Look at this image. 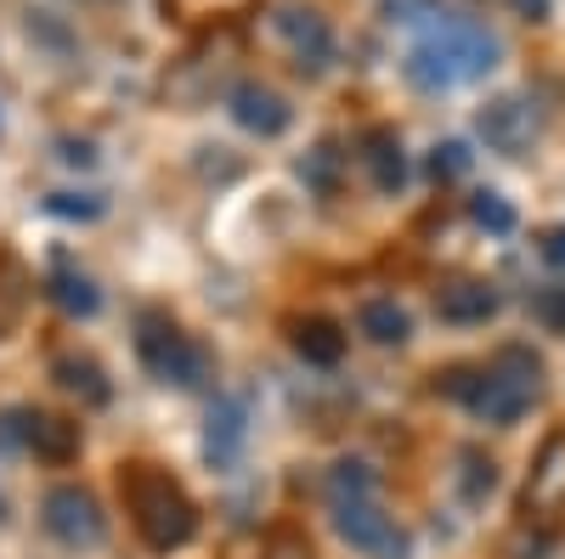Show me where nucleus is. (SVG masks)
<instances>
[{"label": "nucleus", "mask_w": 565, "mask_h": 559, "mask_svg": "<svg viewBox=\"0 0 565 559\" xmlns=\"http://www.w3.org/2000/svg\"><path fill=\"white\" fill-rule=\"evenodd\" d=\"M503 57V40L476 23V18H436L430 29H424L413 40V52H407V79L418 90H458V85H476L498 68Z\"/></svg>", "instance_id": "1"}, {"label": "nucleus", "mask_w": 565, "mask_h": 559, "mask_svg": "<svg viewBox=\"0 0 565 559\" xmlns=\"http://www.w3.org/2000/svg\"><path fill=\"white\" fill-rule=\"evenodd\" d=\"M537 390H543V362L521 345L492 356L487 367H458L447 379V396H458L481 424H498V430L521 424V418L532 412V401H537Z\"/></svg>", "instance_id": "2"}, {"label": "nucleus", "mask_w": 565, "mask_h": 559, "mask_svg": "<svg viewBox=\"0 0 565 559\" xmlns=\"http://www.w3.org/2000/svg\"><path fill=\"white\" fill-rule=\"evenodd\" d=\"M119 492H125V508H130L136 537L148 542L153 553H170V548H181V542H193L199 508H193V497L181 492V481H170L159 463H125Z\"/></svg>", "instance_id": "3"}, {"label": "nucleus", "mask_w": 565, "mask_h": 559, "mask_svg": "<svg viewBox=\"0 0 565 559\" xmlns=\"http://www.w3.org/2000/svg\"><path fill=\"white\" fill-rule=\"evenodd\" d=\"M136 356H141V367H148L159 385H175V390H199V385H210V373H215V356L193 334H181V322H170L164 311H141L136 316Z\"/></svg>", "instance_id": "4"}, {"label": "nucleus", "mask_w": 565, "mask_h": 559, "mask_svg": "<svg viewBox=\"0 0 565 559\" xmlns=\"http://www.w3.org/2000/svg\"><path fill=\"white\" fill-rule=\"evenodd\" d=\"M334 531H340V542H351L367 559H407V548H413L407 531L373 497H340L334 503Z\"/></svg>", "instance_id": "5"}, {"label": "nucleus", "mask_w": 565, "mask_h": 559, "mask_svg": "<svg viewBox=\"0 0 565 559\" xmlns=\"http://www.w3.org/2000/svg\"><path fill=\"white\" fill-rule=\"evenodd\" d=\"M40 520L45 531H52L57 542L68 548H97L108 537V520H103V503L90 497L85 486H52L40 503Z\"/></svg>", "instance_id": "6"}, {"label": "nucleus", "mask_w": 565, "mask_h": 559, "mask_svg": "<svg viewBox=\"0 0 565 559\" xmlns=\"http://www.w3.org/2000/svg\"><path fill=\"white\" fill-rule=\"evenodd\" d=\"M476 130L481 142L503 159H521L537 136H543V108L532 97H492L481 114H476Z\"/></svg>", "instance_id": "7"}, {"label": "nucleus", "mask_w": 565, "mask_h": 559, "mask_svg": "<svg viewBox=\"0 0 565 559\" xmlns=\"http://www.w3.org/2000/svg\"><path fill=\"white\" fill-rule=\"evenodd\" d=\"M521 503H526V515H537V520H543V515H559V508H565V424L548 430V441L537 447Z\"/></svg>", "instance_id": "8"}, {"label": "nucleus", "mask_w": 565, "mask_h": 559, "mask_svg": "<svg viewBox=\"0 0 565 559\" xmlns=\"http://www.w3.org/2000/svg\"><path fill=\"white\" fill-rule=\"evenodd\" d=\"M271 29L282 34V45L300 57V68H328V57H334V34H328V23L311 12V7H277Z\"/></svg>", "instance_id": "9"}, {"label": "nucleus", "mask_w": 565, "mask_h": 559, "mask_svg": "<svg viewBox=\"0 0 565 559\" xmlns=\"http://www.w3.org/2000/svg\"><path fill=\"white\" fill-rule=\"evenodd\" d=\"M232 119H238L249 136H282V130H289V103H282L277 97V90L271 85H238V90H232Z\"/></svg>", "instance_id": "10"}, {"label": "nucleus", "mask_w": 565, "mask_h": 559, "mask_svg": "<svg viewBox=\"0 0 565 559\" xmlns=\"http://www.w3.org/2000/svg\"><path fill=\"white\" fill-rule=\"evenodd\" d=\"M23 447L45 463H74L79 458V424H68V418L57 412H23Z\"/></svg>", "instance_id": "11"}, {"label": "nucleus", "mask_w": 565, "mask_h": 559, "mask_svg": "<svg viewBox=\"0 0 565 559\" xmlns=\"http://www.w3.org/2000/svg\"><path fill=\"white\" fill-rule=\"evenodd\" d=\"M436 316L452 322V329H481L487 316H498V289L487 283H447L436 300Z\"/></svg>", "instance_id": "12"}, {"label": "nucleus", "mask_w": 565, "mask_h": 559, "mask_svg": "<svg viewBox=\"0 0 565 559\" xmlns=\"http://www.w3.org/2000/svg\"><path fill=\"white\" fill-rule=\"evenodd\" d=\"M244 424H249V407H244V396H226V401H215V407H210V430H204V452H210L215 463H226L232 452L244 447Z\"/></svg>", "instance_id": "13"}, {"label": "nucleus", "mask_w": 565, "mask_h": 559, "mask_svg": "<svg viewBox=\"0 0 565 559\" xmlns=\"http://www.w3.org/2000/svg\"><path fill=\"white\" fill-rule=\"evenodd\" d=\"M362 164H367V175H373V186H380V193H402V181H407V159H402V142H396L391 130H373V136H367Z\"/></svg>", "instance_id": "14"}, {"label": "nucleus", "mask_w": 565, "mask_h": 559, "mask_svg": "<svg viewBox=\"0 0 565 559\" xmlns=\"http://www.w3.org/2000/svg\"><path fill=\"white\" fill-rule=\"evenodd\" d=\"M45 289H52V300H57L68 316H97V311H103L97 283H90L85 271H74L68 260H57V266H52V283H45Z\"/></svg>", "instance_id": "15"}, {"label": "nucleus", "mask_w": 565, "mask_h": 559, "mask_svg": "<svg viewBox=\"0 0 565 559\" xmlns=\"http://www.w3.org/2000/svg\"><path fill=\"white\" fill-rule=\"evenodd\" d=\"M52 379L68 390V396H79V401H90V407H103L114 390H108V379H103V367L90 362V356H57L52 362Z\"/></svg>", "instance_id": "16"}, {"label": "nucleus", "mask_w": 565, "mask_h": 559, "mask_svg": "<svg viewBox=\"0 0 565 559\" xmlns=\"http://www.w3.org/2000/svg\"><path fill=\"white\" fill-rule=\"evenodd\" d=\"M295 351L317 367H334L345 356V334H340V322H328V316H306L295 322Z\"/></svg>", "instance_id": "17"}, {"label": "nucleus", "mask_w": 565, "mask_h": 559, "mask_svg": "<svg viewBox=\"0 0 565 559\" xmlns=\"http://www.w3.org/2000/svg\"><path fill=\"white\" fill-rule=\"evenodd\" d=\"M356 329H362L373 345H407L413 316H407L396 300H367V305L356 311Z\"/></svg>", "instance_id": "18"}, {"label": "nucleus", "mask_w": 565, "mask_h": 559, "mask_svg": "<svg viewBox=\"0 0 565 559\" xmlns=\"http://www.w3.org/2000/svg\"><path fill=\"white\" fill-rule=\"evenodd\" d=\"M380 492V475L367 470V463H334L328 470V503H340V497H373Z\"/></svg>", "instance_id": "19"}, {"label": "nucleus", "mask_w": 565, "mask_h": 559, "mask_svg": "<svg viewBox=\"0 0 565 559\" xmlns=\"http://www.w3.org/2000/svg\"><path fill=\"white\" fill-rule=\"evenodd\" d=\"M458 463H463V503L492 497V486H498V463H492L487 452H476V447H463Z\"/></svg>", "instance_id": "20"}, {"label": "nucleus", "mask_w": 565, "mask_h": 559, "mask_svg": "<svg viewBox=\"0 0 565 559\" xmlns=\"http://www.w3.org/2000/svg\"><path fill=\"white\" fill-rule=\"evenodd\" d=\"M108 198L103 193H52L45 198V215H57V221H103Z\"/></svg>", "instance_id": "21"}, {"label": "nucleus", "mask_w": 565, "mask_h": 559, "mask_svg": "<svg viewBox=\"0 0 565 559\" xmlns=\"http://www.w3.org/2000/svg\"><path fill=\"white\" fill-rule=\"evenodd\" d=\"M469 215H476L487 232H509L514 226V209L498 198V193H476V204H469Z\"/></svg>", "instance_id": "22"}, {"label": "nucleus", "mask_w": 565, "mask_h": 559, "mask_svg": "<svg viewBox=\"0 0 565 559\" xmlns=\"http://www.w3.org/2000/svg\"><path fill=\"white\" fill-rule=\"evenodd\" d=\"M463 170H469V148H463V142H441L436 159H430V175L447 181V175H463Z\"/></svg>", "instance_id": "23"}, {"label": "nucleus", "mask_w": 565, "mask_h": 559, "mask_svg": "<svg viewBox=\"0 0 565 559\" xmlns=\"http://www.w3.org/2000/svg\"><path fill=\"white\" fill-rule=\"evenodd\" d=\"M537 316L548 322V329H559V334H565V283H559V289H548V294L537 300Z\"/></svg>", "instance_id": "24"}, {"label": "nucleus", "mask_w": 565, "mask_h": 559, "mask_svg": "<svg viewBox=\"0 0 565 559\" xmlns=\"http://www.w3.org/2000/svg\"><path fill=\"white\" fill-rule=\"evenodd\" d=\"M537 255H543L548 266L565 271V226H548V232H543V238H537Z\"/></svg>", "instance_id": "25"}, {"label": "nucleus", "mask_w": 565, "mask_h": 559, "mask_svg": "<svg viewBox=\"0 0 565 559\" xmlns=\"http://www.w3.org/2000/svg\"><path fill=\"white\" fill-rule=\"evenodd\" d=\"M509 7L521 12L526 23H543V18H548V7H554V0H509Z\"/></svg>", "instance_id": "26"}, {"label": "nucleus", "mask_w": 565, "mask_h": 559, "mask_svg": "<svg viewBox=\"0 0 565 559\" xmlns=\"http://www.w3.org/2000/svg\"><path fill=\"white\" fill-rule=\"evenodd\" d=\"M63 159H68V164H97V153H90L85 142H68V148H63Z\"/></svg>", "instance_id": "27"}, {"label": "nucleus", "mask_w": 565, "mask_h": 559, "mask_svg": "<svg viewBox=\"0 0 565 559\" xmlns=\"http://www.w3.org/2000/svg\"><path fill=\"white\" fill-rule=\"evenodd\" d=\"M79 7H119V0H79Z\"/></svg>", "instance_id": "28"}]
</instances>
